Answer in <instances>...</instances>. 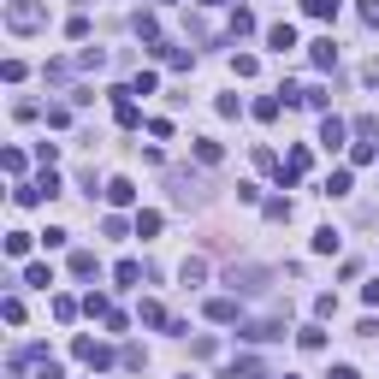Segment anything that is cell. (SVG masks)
Here are the masks:
<instances>
[{"instance_id": "cell-11", "label": "cell", "mask_w": 379, "mask_h": 379, "mask_svg": "<svg viewBox=\"0 0 379 379\" xmlns=\"http://www.w3.org/2000/svg\"><path fill=\"white\" fill-rule=\"evenodd\" d=\"M267 47H273V54H285V47H296V30H290V24H273V30H267Z\"/></svg>"}, {"instance_id": "cell-36", "label": "cell", "mask_w": 379, "mask_h": 379, "mask_svg": "<svg viewBox=\"0 0 379 379\" xmlns=\"http://www.w3.org/2000/svg\"><path fill=\"white\" fill-rule=\"evenodd\" d=\"M326 101H332V89H320V84L302 89V107H326Z\"/></svg>"}, {"instance_id": "cell-14", "label": "cell", "mask_w": 379, "mask_h": 379, "mask_svg": "<svg viewBox=\"0 0 379 379\" xmlns=\"http://www.w3.org/2000/svg\"><path fill=\"white\" fill-rule=\"evenodd\" d=\"M77 308H84L77 296H54V320H60V326H72V320H77Z\"/></svg>"}, {"instance_id": "cell-1", "label": "cell", "mask_w": 379, "mask_h": 379, "mask_svg": "<svg viewBox=\"0 0 379 379\" xmlns=\"http://www.w3.org/2000/svg\"><path fill=\"white\" fill-rule=\"evenodd\" d=\"M6 30L12 36H36V30H47V0H6Z\"/></svg>"}, {"instance_id": "cell-44", "label": "cell", "mask_w": 379, "mask_h": 379, "mask_svg": "<svg viewBox=\"0 0 379 379\" xmlns=\"http://www.w3.org/2000/svg\"><path fill=\"white\" fill-rule=\"evenodd\" d=\"M278 379H296V373H278Z\"/></svg>"}, {"instance_id": "cell-4", "label": "cell", "mask_w": 379, "mask_h": 379, "mask_svg": "<svg viewBox=\"0 0 379 379\" xmlns=\"http://www.w3.org/2000/svg\"><path fill=\"white\" fill-rule=\"evenodd\" d=\"M202 315H208L213 326H237L243 308H237V296H208V308H202Z\"/></svg>"}, {"instance_id": "cell-5", "label": "cell", "mask_w": 379, "mask_h": 379, "mask_svg": "<svg viewBox=\"0 0 379 379\" xmlns=\"http://www.w3.org/2000/svg\"><path fill=\"white\" fill-rule=\"evenodd\" d=\"M344 137H350V125H344L338 113H326V119H320V148H326V154H338Z\"/></svg>"}, {"instance_id": "cell-38", "label": "cell", "mask_w": 379, "mask_h": 379, "mask_svg": "<svg viewBox=\"0 0 379 379\" xmlns=\"http://www.w3.org/2000/svg\"><path fill=\"white\" fill-rule=\"evenodd\" d=\"M361 338H379V315H361V326H356Z\"/></svg>"}, {"instance_id": "cell-7", "label": "cell", "mask_w": 379, "mask_h": 379, "mask_svg": "<svg viewBox=\"0 0 379 379\" xmlns=\"http://www.w3.org/2000/svg\"><path fill=\"white\" fill-rule=\"evenodd\" d=\"M243 338H249V344H273V338H285V320H249Z\"/></svg>"}, {"instance_id": "cell-35", "label": "cell", "mask_w": 379, "mask_h": 379, "mask_svg": "<svg viewBox=\"0 0 379 379\" xmlns=\"http://www.w3.org/2000/svg\"><path fill=\"white\" fill-rule=\"evenodd\" d=\"M190 356H202V361H208V356H220V338H196V344H190Z\"/></svg>"}, {"instance_id": "cell-3", "label": "cell", "mask_w": 379, "mask_h": 379, "mask_svg": "<svg viewBox=\"0 0 379 379\" xmlns=\"http://www.w3.org/2000/svg\"><path fill=\"white\" fill-rule=\"evenodd\" d=\"M225 285H232L237 296H261V290H267V273H261V267H232Z\"/></svg>"}, {"instance_id": "cell-20", "label": "cell", "mask_w": 379, "mask_h": 379, "mask_svg": "<svg viewBox=\"0 0 379 379\" xmlns=\"http://www.w3.org/2000/svg\"><path fill=\"white\" fill-rule=\"evenodd\" d=\"M308 18H338V0H302Z\"/></svg>"}, {"instance_id": "cell-6", "label": "cell", "mask_w": 379, "mask_h": 379, "mask_svg": "<svg viewBox=\"0 0 379 379\" xmlns=\"http://www.w3.org/2000/svg\"><path fill=\"white\" fill-rule=\"evenodd\" d=\"M308 60H315V72H332V65H338V42H332V36L308 42Z\"/></svg>"}, {"instance_id": "cell-21", "label": "cell", "mask_w": 379, "mask_h": 379, "mask_svg": "<svg viewBox=\"0 0 379 379\" xmlns=\"http://www.w3.org/2000/svg\"><path fill=\"white\" fill-rule=\"evenodd\" d=\"M6 255L24 261V255H30V232H6Z\"/></svg>"}, {"instance_id": "cell-10", "label": "cell", "mask_w": 379, "mask_h": 379, "mask_svg": "<svg viewBox=\"0 0 379 379\" xmlns=\"http://www.w3.org/2000/svg\"><path fill=\"white\" fill-rule=\"evenodd\" d=\"M24 285L47 290V285H54V267H47V261H30V267H24Z\"/></svg>"}, {"instance_id": "cell-27", "label": "cell", "mask_w": 379, "mask_h": 379, "mask_svg": "<svg viewBox=\"0 0 379 379\" xmlns=\"http://www.w3.org/2000/svg\"><path fill=\"white\" fill-rule=\"evenodd\" d=\"M77 65H84V72H101L107 54H101V47H84V54H77Z\"/></svg>"}, {"instance_id": "cell-2", "label": "cell", "mask_w": 379, "mask_h": 379, "mask_svg": "<svg viewBox=\"0 0 379 379\" xmlns=\"http://www.w3.org/2000/svg\"><path fill=\"white\" fill-rule=\"evenodd\" d=\"M72 356L84 361V368H95V373H101V368H113V350H107L101 338H89V332H77V338H72Z\"/></svg>"}, {"instance_id": "cell-26", "label": "cell", "mask_w": 379, "mask_h": 379, "mask_svg": "<svg viewBox=\"0 0 379 379\" xmlns=\"http://www.w3.org/2000/svg\"><path fill=\"white\" fill-rule=\"evenodd\" d=\"M65 36H72V42L89 36V18H84V12H72V18H65Z\"/></svg>"}, {"instance_id": "cell-24", "label": "cell", "mask_w": 379, "mask_h": 379, "mask_svg": "<svg viewBox=\"0 0 379 379\" xmlns=\"http://www.w3.org/2000/svg\"><path fill=\"white\" fill-rule=\"evenodd\" d=\"M137 320H142V326H172V320H166V308H160V302H142V315H137Z\"/></svg>"}, {"instance_id": "cell-43", "label": "cell", "mask_w": 379, "mask_h": 379, "mask_svg": "<svg viewBox=\"0 0 379 379\" xmlns=\"http://www.w3.org/2000/svg\"><path fill=\"white\" fill-rule=\"evenodd\" d=\"M202 6H225V0H202Z\"/></svg>"}, {"instance_id": "cell-45", "label": "cell", "mask_w": 379, "mask_h": 379, "mask_svg": "<svg viewBox=\"0 0 379 379\" xmlns=\"http://www.w3.org/2000/svg\"><path fill=\"white\" fill-rule=\"evenodd\" d=\"M166 6H178V0H166Z\"/></svg>"}, {"instance_id": "cell-29", "label": "cell", "mask_w": 379, "mask_h": 379, "mask_svg": "<svg viewBox=\"0 0 379 379\" xmlns=\"http://www.w3.org/2000/svg\"><path fill=\"white\" fill-rule=\"evenodd\" d=\"M350 160H356V166H373L379 148H373V142H356V148H350Z\"/></svg>"}, {"instance_id": "cell-17", "label": "cell", "mask_w": 379, "mask_h": 379, "mask_svg": "<svg viewBox=\"0 0 379 379\" xmlns=\"http://www.w3.org/2000/svg\"><path fill=\"white\" fill-rule=\"evenodd\" d=\"M113 278L130 290V285H142V267H137V261H119V267H113Z\"/></svg>"}, {"instance_id": "cell-47", "label": "cell", "mask_w": 379, "mask_h": 379, "mask_svg": "<svg viewBox=\"0 0 379 379\" xmlns=\"http://www.w3.org/2000/svg\"><path fill=\"white\" fill-rule=\"evenodd\" d=\"M184 379H190V373H184Z\"/></svg>"}, {"instance_id": "cell-30", "label": "cell", "mask_w": 379, "mask_h": 379, "mask_svg": "<svg viewBox=\"0 0 379 379\" xmlns=\"http://www.w3.org/2000/svg\"><path fill=\"white\" fill-rule=\"evenodd\" d=\"M326 196H350V172H344V166H338L332 178H326Z\"/></svg>"}, {"instance_id": "cell-40", "label": "cell", "mask_w": 379, "mask_h": 379, "mask_svg": "<svg viewBox=\"0 0 379 379\" xmlns=\"http://www.w3.org/2000/svg\"><path fill=\"white\" fill-rule=\"evenodd\" d=\"M361 24H379V0H361Z\"/></svg>"}, {"instance_id": "cell-31", "label": "cell", "mask_w": 379, "mask_h": 379, "mask_svg": "<svg viewBox=\"0 0 379 379\" xmlns=\"http://www.w3.org/2000/svg\"><path fill=\"white\" fill-rule=\"evenodd\" d=\"M0 166H6L12 178H24V154H18V148H6V154H0Z\"/></svg>"}, {"instance_id": "cell-23", "label": "cell", "mask_w": 379, "mask_h": 379, "mask_svg": "<svg viewBox=\"0 0 379 379\" xmlns=\"http://www.w3.org/2000/svg\"><path fill=\"white\" fill-rule=\"evenodd\" d=\"M249 30H255V12L237 6V12H232V36H249Z\"/></svg>"}, {"instance_id": "cell-33", "label": "cell", "mask_w": 379, "mask_h": 379, "mask_svg": "<svg viewBox=\"0 0 379 379\" xmlns=\"http://www.w3.org/2000/svg\"><path fill=\"white\" fill-rule=\"evenodd\" d=\"M315 315L320 320H338V296H315Z\"/></svg>"}, {"instance_id": "cell-39", "label": "cell", "mask_w": 379, "mask_h": 379, "mask_svg": "<svg viewBox=\"0 0 379 379\" xmlns=\"http://www.w3.org/2000/svg\"><path fill=\"white\" fill-rule=\"evenodd\" d=\"M361 302H368V308H379V278H368V285H361Z\"/></svg>"}, {"instance_id": "cell-9", "label": "cell", "mask_w": 379, "mask_h": 379, "mask_svg": "<svg viewBox=\"0 0 379 379\" xmlns=\"http://www.w3.org/2000/svg\"><path fill=\"white\" fill-rule=\"evenodd\" d=\"M196 160H202V166H220V160H225V148L213 142V137H196Z\"/></svg>"}, {"instance_id": "cell-19", "label": "cell", "mask_w": 379, "mask_h": 379, "mask_svg": "<svg viewBox=\"0 0 379 379\" xmlns=\"http://www.w3.org/2000/svg\"><path fill=\"white\" fill-rule=\"evenodd\" d=\"M137 36H142L148 47H160V24H154V18H148V12H137Z\"/></svg>"}, {"instance_id": "cell-25", "label": "cell", "mask_w": 379, "mask_h": 379, "mask_svg": "<svg viewBox=\"0 0 379 379\" xmlns=\"http://www.w3.org/2000/svg\"><path fill=\"white\" fill-rule=\"evenodd\" d=\"M232 72H237V77H255L261 60H255V54H232Z\"/></svg>"}, {"instance_id": "cell-28", "label": "cell", "mask_w": 379, "mask_h": 379, "mask_svg": "<svg viewBox=\"0 0 379 379\" xmlns=\"http://www.w3.org/2000/svg\"><path fill=\"white\" fill-rule=\"evenodd\" d=\"M255 119H261V125L278 119V95H261V101H255Z\"/></svg>"}, {"instance_id": "cell-8", "label": "cell", "mask_w": 379, "mask_h": 379, "mask_svg": "<svg viewBox=\"0 0 379 379\" xmlns=\"http://www.w3.org/2000/svg\"><path fill=\"white\" fill-rule=\"evenodd\" d=\"M107 202H113V208H130V202H137V184H130V178H113V184H107Z\"/></svg>"}, {"instance_id": "cell-42", "label": "cell", "mask_w": 379, "mask_h": 379, "mask_svg": "<svg viewBox=\"0 0 379 379\" xmlns=\"http://www.w3.org/2000/svg\"><path fill=\"white\" fill-rule=\"evenodd\" d=\"M326 379H361V373L350 368V361H338V368H332V373H326Z\"/></svg>"}, {"instance_id": "cell-15", "label": "cell", "mask_w": 379, "mask_h": 379, "mask_svg": "<svg viewBox=\"0 0 379 379\" xmlns=\"http://www.w3.org/2000/svg\"><path fill=\"white\" fill-rule=\"evenodd\" d=\"M296 344H302L308 356H320V350H326V332H320V326H302V332H296Z\"/></svg>"}, {"instance_id": "cell-13", "label": "cell", "mask_w": 379, "mask_h": 379, "mask_svg": "<svg viewBox=\"0 0 379 379\" xmlns=\"http://www.w3.org/2000/svg\"><path fill=\"white\" fill-rule=\"evenodd\" d=\"M84 315H89V320H107V315H113V302H107L101 290H89V296H84Z\"/></svg>"}, {"instance_id": "cell-41", "label": "cell", "mask_w": 379, "mask_h": 379, "mask_svg": "<svg viewBox=\"0 0 379 379\" xmlns=\"http://www.w3.org/2000/svg\"><path fill=\"white\" fill-rule=\"evenodd\" d=\"M361 84H373V89H379V60H368V65H361Z\"/></svg>"}, {"instance_id": "cell-12", "label": "cell", "mask_w": 379, "mask_h": 379, "mask_svg": "<svg viewBox=\"0 0 379 379\" xmlns=\"http://www.w3.org/2000/svg\"><path fill=\"white\" fill-rule=\"evenodd\" d=\"M338 243H344L338 225H320V232H315V249H320V255H338Z\"/></svg>"}, {"instance_id": "cell-18", "label": "cell", "mask_w": 379, "mask_h": 379, "mask_svg": "<svg viewBox=\"0 0 379 379\" xmlns=\"http://www.w3.org/2000/svg\"><path fill=\"white\" fill-rule=\"evenodd\" d=\"M178 278H184V285H202V278H208V261H196V255H190L184 267H178Z\"/></svg>"}, {"instance_id": "cell-16", "label": "cell", "mask_w": 379, "mask_h": 379, "mask_svg": "<svg viewBox=\"0 0 379 379\" xmlns=\"http://www.w3.org/2000/svg\"><path fill=\"white\" fill-rule=\"evenodd\" d=\"M72 273H77V278H95V273H101V261H95L89 249H77V255H72Z\"/></svg>"}, {"instance_id": "cell-37", "label": "cell", "mask_w": 379, "mask_h": 379, "mask_svg": "<svg viewBox=\"0 0 379 379\" xmlns=\"http://www.w3.org/2000/svg\"><path fill=\"white\" fill-rule=\"evenodd\" d=\"M36 379H65V373H60V361H47V356H36Z\"/></svg>"}, {"instance_id": "cell-32", "label": "cell", "mask_w": 379, "mask_h": 379, "mask_svg": "<svg viewBox=\"0 0 379 379\" xmlns=\"http://www.w3.org/2000/svg\"><path fill=\"white\" fill-rule=\"evenodd\" d=\"M0 315H6V326H18V320H24V302H18V296H6V302H0Z\"/></svg>"}, {"instance_id": "cell-46", "label": "cell", "mask_w": 379, "mask_h": 379, "mask_svg": "<svg viewBox=\"0 0 379 379\" xmlns=\"http://www.w3.org/2000/svg\"><path fill=\"white\" fill-rule=\"evenodd\" d=\"M89 379H95V373H89Z\"/></svg>"}, {"instance_id": "cell-22", "label": "cell", "mask_w": 379, "mask_h": 379, "mask_svg": "<svg viewBox=\"0 0 379 379\" xmlns=\"http://www.w3.org/2000/svg\"><path fill=\"white\" fill-rule=\"evenodd\" d=\"M154 232H160V213L142 208V213H137V237H154Z\"/></svg>"}, {"instance_id": "cell-34", "label": "cell", "mask_w": 379, "mask_h": 379, "mask_svg": "<svg viewBox=\"0 0 379 379\" xmlns=\"http://www.w3.org/2000/svg\"><path fill=\"white\" fill-rule=\"evenodd\" d=\"M213 107H220V119H237V113H243V101H237V95H220Z\"/></svg>"}]
</instances>
